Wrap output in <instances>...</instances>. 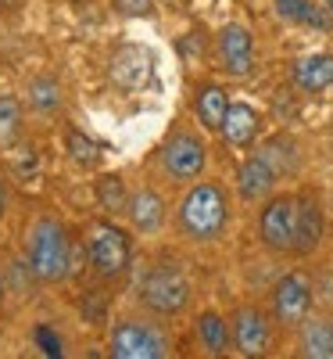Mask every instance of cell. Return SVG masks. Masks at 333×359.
<instances>
[{
	"mask_svg": "<svg viewBox=\"0 0 333 359\" xmlns=\"http://www.w3.org/2000/svg\"><path fill=\"white\" fill-rule=\"evenodd\" d=\"M233 205H236V191H229V184L222 176H201L194 184L179 187L176 201H172V223L169 233L176 237L183 248H215L226 241V233L233 226Z\"/></svg>",
	"mask_w": 333,
	"mask_h": 359,
	"instance_id": "obj_1",
	"label": "cell"
},
{
	"mask_svg": "<svg viewBox=\"0 0 333 359\" xmlns=\"http://www.w3.org/2000/svg\"><path fill=\"white\" fill-rule=\"evenodd\" d=\"M18 255L36 287H65L76 277V233L54 208H33L18 226Z\"/></svg>",
	"mask_w": 333,
	"mask_h": 359,
	"instance_id": "obj_2",
	"label": "cell"
},
{
	"mask_svg": "<svg viewBox=\"0 0 333 359\" xmlns=\"http://www.w3.org/2000/svg\"><path fill=\"white\" fill-rule=\"evenodd\" d=\"M194 294L197 291H194V280L183 269V262H176L169 255L147 259L133 280V306L165 320V323L183 320L194 309Z\"/></svg>",
	"mask_w": 333,
	"mask_h": 359,
	"instance_id": "obj_3",
	"label": "cell"
},
{
	"mask_svg": "<svg viewBox=\"0 0 333 359\" xmlns=\"http://www.w3.org/2000/svg\"><path fill=\"white\" fill-rule=\"evenodd\" d=\"M79 248H83L90 277L111 287V284H122L129 277L136 233L126 226V219L97 212L79 226Z\"/></svg>",
	"mask_w": 333,
	"mask_h": 359,
	"instance_id": "obj_4",
	"label": "cell"
},
{
	"mask_svg": "<svg viewBox=\"0 0 333 359\" xmlns=\"http://www.w3.org/2000/svg\"><path fill=\"white\" fill-rule=\"evenodd\" d=\"M211 165V147L208 133L194 123V118H176L158 140L155 155H150V176L162 180L165 187H187L194 180L208 176Z\"/></svg>",
	"mask_w": 333,
	"mask_h": 359,
	"instance_id": "obj_5",
	"label": "cell"
},
{
	"mask_svg": "<svg viewBox=\"0 0 333 359\" xmlns=\"http://www.w3.org/2000/svg\"><path fill=\"white\" fill-rule=\"evenodd\" d=\"M104 352L111 359H169L176 352L169 323L143 309H118L104 323Z\"/></svg>",
	"mask_w": 333,
	"mask_h": 359,
	"instance_id": "obj_6",
	"label": "cell"
},
{
	"mask_svg": "<svg viewBox=\"0 0 333 359\" xmlns=\"http://www.w3.org/2000/svg\"><path fill=\"white\" fill-rule=\"evenodd\" d=\"M255 241L269 255H294L297 241V191L269 194L255 212Z\"/></svg>",
	"mask_w": 333,
	"mask_h": 359,
	"instance_id": "obj_7",
	"label": "cell"
},
{
	"mask_svg": "<svg viewBox=\"0 0 333 359\" xmlns=\"http://www.w3.org/2000/svg\"><path fill=\"white\" fill-rule=\"evenodd\" d=\"M126 226L136 233V241H155V237L169 233L172 223V201L165 194V184L155 176H143L129 191V205H126Z\"/></svg>",
	"mask_w": 333,
	"mask_h": 359,
	"instance_id": "obj_8",
	"label": "cell"
},
{
	"mask_svg": "<svg viewBox=\"0 0 333 359\" xmlns=\"http://www.w3.org/2000/svg\"><path fill=\"white\" fill-rule=\"evenodd\" d=\"M269 313L276 320V327L283 334H294L305 316L316 309V284L305 269H287L283 277H276V284L269 287Z\"/></svg>",
	"mask_w": 333,
	"mask_h": 359,
	"instance_id": "obj_9",
	"label": "cell"
},
{
	"mask_svg": "<svg viewBox=\"0 0 333 359\" xmlns=\"http://www.w3.org/2000/svg\"><path fill=\"white\" fill-rule=\"evenodd\" d=\"M211 65H215L226 79H248L258 69V47L255 33L244 22H222L211 36Z\"/></svg>",
	"mask_w": 333,
	"mask_h": 359,
	"instance_id": "obj_10",
	"label": "cell"
},
{
	"mask_svg": "<svg viewBox=\"0 0 333 359\" xmlns=\"http://www.w3.org/2000/svg\"><path fill=\"white\" fill-rule=\"evenodd\" d=\"M229 331H233V352L236 355L258 359V355H269L272 352L280 327H276V320H272L269 306L240 302V306L229 309Z\"/></svg>",
	"mask_w": 333,
	"mask_h": 359,
	"instance_id": "obj_11",
	"label": "cell"
},
{
	"mask_svg": "<svg viewBox=\"0 0 333 359\" xmlns=\"http://www.w3.org/2000/svg\"><path fill=\"white\" fill-rule=\"evenodd\" d=\"M287 176V169L280 165V158L269 151V144L258 140V147H251V151L240 158L236 165V201L244 205H262L269 194L280 191V180Z\"/></svg>",
	"mask_w": 333,
	"mask_h": 359,
	"instance_id": "obj_12",
	"label": "cell"
},
{
	"mask_svg": "<svg viewBox=\"0 0 333 359\" xmlns=\"http://www.w3.org/2000/svg\"><path fill=\"white\" fill-rule=\"evenodd\" d=\"M104 72H108V83L118 90V94H143V90L155 83V54H150V47L143 43H118L111 47L108 62H104Z\"/></svg>",
	"mask_w": 333,
	"mask_h": 359,
	"instance_id": "obj_13",
	"label": "cell"
},
{
	"mask_svg": "<svg viewBox=\"0 0 333 359\" xmlns=\"http://www.w3.org/2000/svg\"><path fill=\"white\" fill-rule=\"evenodd\" d=\"M22 104L36 123H62L69 111V86L54 69H36L22 79Z\"/></svg>",
	"mask_w": 333,
	"mask_h": 359,
	"instance_id": "obj_14",
	"label": "cell"
},
{
	"mask_svg": "<svg viewBox=\"0 0 333 359\" xmlns=\"http://www.w3.org/2000/svg\"><path fill=\"white\" fill-rule=\"evenodd\" d=\"M262 130H265L262 108L251 104V101H244V97H233V101H229V111H226V118H222L219 140H222V147H229V151L248 155L251 147H258Z\"/></svg>",
	"mask_w": 333,
	"mask_h": 359,
	"instance_id": "obj_15",
	"label": "cell"
},
{
	"mask_svg": "<svg viewBox=\"0 0 333 359\" xmlns=\"http://www.w3.org/2000/svg\"><path fill=\"white\" fill-rule=\"evenodd\" d=\"M326 205L316 191H297V241H294V259H312L323 241H326Z\"/></svg>",
	"mask_w": 333,
	"mask_h": 359,
	"instance_id": "obj_16",
	"label": "cell"
},
{
	"mask_svg": "<svg viewBox=\"0 0 333 359\" xmlns=\"http://www.w3.org/2000/svg\"><path fill=\"white\" fill-rule=\"evenodd\" d=\"M229 90L219 79H197L190 90V118L208 133V137H219L222 130V118L229 111Z\"/></svg>",
	"mask_w": 333,
	"mask_h": 359,
	"instance_id": "obj_17",
	"label": "cell"
},
{
	"mask_svg": "<svg viewBox=\"0 0 333 359\" xmlns=\"http://www.w3.org/2000/svg\"><path fill=\"white\" fill-rule=\"evenodd\" d=\"M290 86L305 97H319L326 90H333V50H305L297 54L290 69Z\"/></svg>",
	"mask_w": 333,
	"mask_h": 359,
	"instance_id": "obj_18",
	"label": "cell"
},
{
	"mask_svg": "<svg viewBox=\"0 0 333 359\" xmlns=\"http://www.w3.org/2000/svg\"><path fill=\"white\" fill-rule=\"evenodd\" d=\"M190 331H194V341L201 348V355H229L233 352V331H229V313H219V309H197L194 320H190Z\"/></svg>",
	"mask_w": 333,
	"mask_h": 359,
	"instance_id": "obj_19",
	"label": "cell"
},
{
	"mask_svg": "<svg viewBox=\"0 0 333 359\" xmlns=\"http://www.w3.org/2000/svg\"><path fill=\"white\" fill-rule=\"evenodd\" d=\"M294 352L305 359H333V313L312 309L294 331Z\"/></svg>",
	"mask_w": 333,
	"mask_h": 359,
	"instance_id": "obj_20",
	"label": "cell"
},
{
	"mask_svg": "<svg viewBox=\"0 0 333 359\" xmlns=\"http://www.w3.org/2000/svg\"><path fill=\"white\" fill-rule=\"evenodd\" d=\"M129 191H133V184L126 180V172H97L94 176V205H97V212L122 219L126 205H129Z\"/></svg>",
	"mask_w": 333,
	"mask_h": 359,
	"instance_id": "obj_21",
	"label": "cell"
},
{
	"mask_svg": "<svg viewBox=\"0 0 333 359\" xmlns=\"http://www.w3.org/2000/svg\"><path fill=\"white\" fill-rule=\"evenodd\" d=\"M25 104L18 90H0V151H11L25 137Z\"/></svg>",
	"mask_w": 333,
	"mask_h": 359,
	"instance_id": "obj_22",
	"label": "cell"
},
{
	"mask_svg": "<svg viewBox=\"0 0 333 359\" xmlns=\"http://www.w3.org/2000/svg\"><path fill=\"white\" fill-rule=\"evenodd\" d=\"M65 155L83 172H97L101 169V144L90 133L76 130V126H65Z\"/></svg>",
	"mask_w": 333,
	"mask_h": 359,
	"instance_id": "obj_23",
	"label": "cell"
},
{
	"mask_svg": "<svg viewBox=\"0 0 333 359\" xmlns=\"http://www.w3.org/2000/svg\"><path fill=\"white\" fill-rule=\"evenodd\" d=\"M269 4H272V15H276L283 25L301 29V25H305L309 8H312V0H269Z\"/></svg>",
	"mask_w": 333,
	"mask_h": 359,
	"instance_id": "obj_24",
	"label": "cell"
},
{
	"mask_svg": "<svg viewBox=\"0 0 333 359\" xmlns=\"http://www.w3.org/2000/svg\"><path fill=\"white\" fill-rule=\"evenodd\" d=\"M11 212H15V187H11L8 169L0 165V226L11 219Z\"/></svg>",
	"mask_w": 333,
	"mask_h": 359,
	"instance_id": "obj_25",
	"label": "cell"
},
{
	"mask_svg": "<svg viewBox=\"0 0 333 359\" xmlns=\"http://www.w3.org/2000/svg\"><path fill=\"white\" fill-rule=\"evenodd\" d=\"M155 0H122V15H155Z\"/></svg>",
	"mask_w": 333,
	"mask_h": 359,
	"instance_id": "obj_26",
	"label": "cell"
},
{
	"mask_svg": "<svg viewBox=\"0 0 333 359\" xmlns=\"http://www.w3.org/2000/svg\"><path fill=\"white\" fill-rule=\"evenodd\" d=\"M29 4V0H0V15H15Z\"/></svg>",
	"mask_w": 333,
	"mask_h": 359,
	"instance_id": "obj_27",
	"label": "cell"
},
{
	"mask_svg": "<svg viewBox=\"0 0 333 359\" xmlns=\"http://www.w3.org/2000/svg\"><path fill=\"white\" fill-rule=\"evenodd\" d=\"M8 273H4V266H0V313H4V306H8Z\"/></svg>",
	"mask_w": 333,
	"mask_h": 359,
	"instance_id": "obj_28",
	"label": "cell"
},
{
	"mask_svg": "<svg viewBox=\"0 0 333 359\" xmlns=\"http://www.w3.org/2000/svg\"><path fill=\"white\" fill-rule=\"evenodd\" d=\"M319 4H323V8H326V11L333 15V0H319Z\"/></svg>",
	"mask_w": 333,
	"mask_h": 359,
	"instance_id": "obj_29",
	"label": "cell"
},
{
	"mask_svg": "<svg viewBox=\"0 0 333 359\" xmlns=\"http://www.w3.org/2000/svg\"><path fill=\"white\" fill-rule=\"evenodd\" d=\"M162 4H169V8H172V4H179V0H162Z\"/></svg>",
	"mask_w": 333,
	"mask_h": 359,
	"instance_id": "obj_30",
	"label": "cell"
}]
</instances>
